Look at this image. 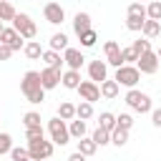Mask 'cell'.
<instances>
[{
    "label": "cell",
    "instance_id": "cell-10",
    "mask_svg": "<svg viewBox=\"0 0 161 161\" xmlns=\"http://www.w3.org/2000/svg\"><path fill=\"white\" fill-rule=\"evenodd\" d=\"M78 93H80V101H86V103H96V101L101 98V86H96L93 80H80Z\"/></svg>",
    "mask_w": 161,
    "mask_h": 161
},
{
    "label": "cell",
    "instance_id": "cell-38",
    "mask_svg": "<svg viewBox=\"0 0 161 161\" xmlns=\"http://www.w3.org/2000/svg\"><path fill=\"white\" fill-rule=\"evenodd\" d=\"M13 151V136L10 133H0V156Z\"/></svg>",
    "mask_w": 161,
    "mask_h": 161
},
{
    "label": "cell",
    "instance_id": "cell-11",
    "mask_svg": "<svg viewBox=\"0 0 161 161\" xmlns=\"http://www.w3.org/2000/svg\"><path fill=\"white\" fill-rule=\"evenodd\" d=\"M0 45H5V48H10V50H20V48H25L23 38L18 35L15 28H5V30H3V35H0Z\"/></svg>",
    "mask_w": 161,
    "mask_h": 161
},
{
    "label": "cell",
    "instance_id": "cell-33",
    "mask_svg": "<svg viewBox=\"0 0 161 161\" xmlns=\"http://www.w3.org/2000/svg\"><path fill=\"white\" fill-rule=\"evenodd\" d=\"M111 143H113V146H118V148H121V146H126V143H128V131L116 128V131L111 133Z\"/></svg>",
    "mask_w": 161,
    "mask_h": 161
},
{
    "label": "cell",
    "instance_id": "cell-4",
    "mask_svg": "<svg viewBox=\"0 0 161 161\" xmlns=\"http://www.w3.org/2000/svg\"><path fill=\"white\" fill-rule=\"evenodd\" d=\"M113 80H116L118 86H126V88L131 91V88H136V83L141 80V73H138L136 65H121V68H116Z\"/></svg>",
    "mask_w": 161,
    "mask_h": 161
},
{
    "label": "cell",
    "instance_id": "cell-17",
    "mask_svg": "<svg viewBox=\"0 0 161 161\" xmlns=\"http://www.w3.org/2000/svg\"><path fill=\"white\" fill-rule=\"evenodd\" d=\"M68 48H70V45H68V35H65V33H53V35H50V50H55V53L63 50V53H65Z\"/></svg>",
    "mask_w": 161,
    "mask_h": 161
},
{
    "label": "cell",
    "instance_id": "cell-36",
    "mask_svg": "<svg viewBox=\"0 0 161 161\" xmlns=\"http://www.w3.org/2000/svg\"><path fill=\"white\" fill-rule=\"evenodd\" d=\"M131 48H133L138 55H143V53H151V40H146V38H138V40H133V43H131Z\"/></svg>",
    "mask_w": 161,
    "mask_h": 161
},
{
    "label": "cell",
    "instance_id": "cell-44",
    "mask_svg": "<svg viewBox=\"0 0 161 161\" xmlns=\"http://www.w3.org/2000/svg\"><path fill=\"white\" fill-rule=\"evenodd\" d=\"M3 30H5V23H0V35H3Z\"/></svg>",
    "mask_w": 161,
    "mask_h": 161
},
{
    "label": "cell",
    "instance_id": "cell-32",
    "mask_svg": "<svg viewBox=\"0 0 161 161\" xmlns=\"http://www.w3.org/2000/svg\"><path fill=\"white\" fill-rule=\"evenodd\" d=\"M91 138H93V143H96V146H108V143H111V133H108V131H103V128H96Z\"/></svg>",
    "mask_w": 161,
    "mask_h": 161
},
{
    "label": "cell",
    "instance_id": "cell-45",
    "mask_svg": "<svg viewBox=\"0 0 161 161\" xmlns=\"http://www.w3.org/2000/svg\"><path fill=\"white\" fill-rule=\"evenodd\" d=\"M156 55H158V60H161V45H158V50H156Z\"/></svg>",
    "mask_w": 161,
    "mask_h": 161
},
{
    "label": "cell",
    "instance_id": "cell-37",
    "mask_svg": "<svg viewBox=\"0 0 161 161\" xmlns=\"http://www.w3.org/2000/svg\"><path fill=\"white\" fill-rule=\"evenodd\" d=\"M23 126H25V128L40 126V113H38V111H28V113L23 116Z\"/></svg>",
    "mask_w": 161,
    "mask_h": 161
},
{
    "label": "cell",
    "instance_id": "cell-19",
    "mask_svg": "<svg viewBox=\"0 0 161 161\" xmlns=\"http://www.w3.org/2000/svg\"><path fill=\"white\" fill-rule=\"evenodd\" d=\"M98 128H103V131L113 133V131H116V116H113L111 111H103V113L98 116Z\"/></svg>",
    "mask_w": 161,
    "mask_h": 161
},
{
    "label": "cell",
    "instance_id": "cell-2",
    "mask_svg": "<svg viewBox=\"0 0 161 161\" xmlns=\"http://www.w3.org/2000/svg\"><path fill=\"white\" fill-rule=\"evenodd\" d=\"M13 28L18 30V35L23 38V40H33L35 35H38V25L33 23V18L28 15V13H18L15 15V20H13Z\"/></svg>",
    "mask_w": 161,
    "mask_h": 161
},
{
    "label": "cell",
    "instance_id": "cell-31",
    "mask_svg": "<svg viewBox=\"0 0 161 161\" xmlns=\"http://www.w3.org/2000/svg\"><path fill=\"white\" fill-rule=\"evenodd\" d=\"M25 138H28V143H33V141H43V138H45V131H43V126L25 128Z\"/></svg>",
    "mask_w": 161,
    "mask_h": 161
},
{
    "label": "cell",
    "instance_id": "cell-35",
    "mask_svg": "<svg viewBox=\"0 0 161 161\" xmlns=\"http://www.w3.org/2000/svg\"><path fill=\"white\" fill-rule=\"evenodd\" d=\"M131 126H133V116H131V113H118V116H116V128L131 131Z\"/></svg>",
    "mask_w": 161,
    "mask_h": 161
},
{
    "label": "cell",
    "instance_id": "cell-8",
    "mask_svg": "<svg viewBox=\"0 0 161 161\" xmlns=\"http://www.w3.org/2000/svg\"><path fill=\"white\" fill-rule=\"evenodd\" d=\"M103 50H106V65H113V68H121V65H123L121 48H118L116 40H106V43H103Z\"/></svg>",
    "mask_w": 161,
    "mask_h": 161
},
{
    "label": "cell",
    "instance_id": "cell-16",
    "mask_svg": "<svg viewBox=\"0 0 161 161\" xmlns=\"http://www.w3.org/2000/svg\"><path fill=\"white\" fill-rule=\"evenodd\" d=\"M60 83H63V88H68V91H78V86H80V73H78V70H65L63 78H60Z\"/></svg>",
    "mask_w": 161,
    "mask_h": 161
},
{
    "label": "cell",
    "instance_id": "cell-46",
    "mask_svg": "<svg viewBox=\"0 0 161 161\" xmlns=\"http://www.w3.org/2000/svg\"><path fill=\"white\" fill-rule=\"evenodd\" d=\"M23 161H30V158H23Z\"/></svg>",
    "mask_w": 161,
    "mask_h": 161
},
{
    "label": "cell",
    "instance_id": "cell-43",
    "mask_svg": "<svg viewBox=\"0 0 161 161\" xmlns=\"http://www.w3.org/2000/svg\"><path fill=\"white\" fill-rule=\"evenodd\" d=\"M68 161H88V158H86L83 153H78V151H75V153H70V156H68Z\"/></svg>",
    "mask_w": 161,
    "mask_h": 161
},
{
    "label": "cell",
    "instance_id": "cell-42",
    "mask_svg": "<svg viewBox=\"0 0 161 161\" xmlns=\"http://www.w3.org/2000/svg\"><path fill=\"white\" fill-rule=\"evenodd\" d=\"M10 55H13V50L5 48V45H0V60H10Z\"/></svg>",
    "mask_w": 161,
    "mask_h": 161
},
{
    "label": "cell",
    "instance_id": "cell-26",
    "mask_svg": "<svg viewBox=\"0 0 161 161\" xmlns=\"http://www.w3.org/2000/svg\"><path fill=\"white\" fill-rule=\"evenodd\" d=\"M96 151H98V146L93 143V138H80V141H78V153H83L86 158L93 156Z\"/></svg>",
    "mask_w": 161,
    "mask_h": 161
},
{
    "label": "cell",
    "instance_id": "cell-20",
    "mask_svg": "<svg viewBox=\"0 0 161 161\" xmlns=\"http://www.w3.org/2000/svg\"><path fill=\"white\" fill-rule=\"evenodd\" d=\"M23 53H25V58H30V60H38V58H43V48H40V43L38 40H30V43H25V48H23Z\"/></svg>",
    "mask_w": 161,
    "mask_h": 161
},
{
    "label": "cell",
    "instance_id": "cell-24",
    "mask_svg": "<svg viewBox=\"0 0 161 161\" xmlns=\"http://www.w3.org/2000/svg\"><path fill=\"white\" fill-rule=\"evenodd\" d=\"M15 15H18V10H15V5H10V3H5V0H0V23H13L15 20Z\"/></svg>",
    "mask_w": 161,
    "mask_h": 161
},
{
    "label": "cell",
    "instance_id": "cell-6",
    "mask_svg": "<svg viewBox=\"0 0 161 161\" xmlns=\"http://www.w3.org/2000/svg\"><path fill=\"white\" fill-rule=\"evenodd\" d=\"M53 148H55L53 141H45V138L33 141V143H28V156H30V161H45L53 156Z\"/></svg>",
    "mask_w": 161,
    "mask_h": 161
},
{
    "label": "cell",
    "instance_id": "cell-7",
    "mask_svg": "<svg viewBox=\"0 0 161 161\" xmlns=\"http://www.w3.org/2000/svg\"><path fill=\"white\" fill-rule=\"evenodd\" d=\"M43 18L50 23V25H60L65 20V10L60 3H45L43 5Z\"/></svg>",
    "mask_w": 161,
    "mask_h": 161
},
{
    "label": "cell",
    "instance_id": "cell-29",
    "mask_svg": "<svg viewBox=\"0 0 161 161\" xmlns=\"http://www.w3.org/2000/svg\"><path fill=\"white\" fill-rule=\"evenodd\" d=\"M121 58H123V65H136L141 55H138V53L128 45V48H121Z\"/></svg>",
    "mask_w": 161,
    "mask_h": 161
},
{
    "label": "cell",
    "instance_id": "cell-13",
    "mask_svg": "<svg viewBox=\"0 0 161 161\" xmlns=\"http://www.w3.org/2000/svg\"><path fill=\"white\" fill-rule=\"evenodd\" d=\"M60 78H63V73H60V70H55V68H43V70H40L43 91H53V88H58Z\"/></svg>",
    "mask_w": 161,
    "mask_h": 161
},
{
    "label": "cell",
    "instance_id": "cell-14",
    "mask_svg": "<svg viewBox=\"0 0 161 161\" xmlns=\"http://www.w3.org/2000/svg\"><path fill=\"white\" fill-rule=\"evenodd\" d=\"M83 53L78 50V48H68L65 53H63V63L68 65V70H80V65H83Z\"/></svg>",
    "mask_w": 161,
    "mask_h": 161
},
{
    "label": "cell",
    "instance_id": "cell-39",
    "mask_svg": "<svg viewBox=\"0 0 161 161\" xmlns=\"http://www.w3.org/2000/svg\"><path fill=\"white\" fill-rule=\"evenodd\" d=\"M128 15L146 18V5H141V3H131V5H128ZM146 20H148V18H146Z\"/></svg>",
    "mask_w": 161,
    "mask_h": 161
},
{
    "label": "cell",
    "instance_id": "cell-34",
    "mask_svg": "<svg viewBox=\"0 0 161 161\" xmlns=\"http://www.w3.org/2000/svg\"><path fill=\"white\" fill-rule=\"evenodd\" d=\"M78 40H80V48H93L96 40H98V33H96V30H88V33L78 35Z\"/></svg>",
    "mask_w": 161,
    "mask_h": 161
},
{
    "label": "cell",
    "instance_id": "cell-40",
    "mask_svg": "<svg viewBox=\"0 0 161 161\" xmlns=\"http://www.w3.org/2000/svg\"><path fill=\"white\" fill-rule=\"evenodd\" d=\"M10 156H13V161H23V158H30V156H28V148H23V146H13Z\"/></svg>",
    "mask_w": 161,
    "mask_h": 161
},
{
    "label": "cell",
    "instance_id": "cell-1",
    "mask_svg": "<svg viewBox=\"0 0 161 161\" xmlns=\"http://www.w3.org/2000/svg\"><path fill=\"white\" fill-rule=\"evenodd\" d=\"M20 91L23 96L28 98V103H43L45 101V91H43V83H40V70H28L20 80Z\"/></svg>",
    "mask_w": 161,
    "mask_h": 161
},
{
    "label": "cell",
    "instance_id": "cell-28",
    "mask_svg": "<svg viewBox=\"0 0 161 161\" xmlns=\"http://www.w3.org/2000/svg\"><path fill=\"white\" fill-rule=\"evenodd\" d=\"M143 23H146V18H136V15H126V28H128L131 33H141V30H143Z\"/></svg>",
    "mask_w": 161,
    "mask_h": 161
},
{
    "label": "cell",
    "instance_id": "cell-15",
    "mask_svg": "<svg viewBox=\"0 0 161 161\" xmlns=\"http://www.w3.org/2000/svg\"><path fill=\"white\" fill-rule=\"evenodd\" d=\"M88 30H93L91 15H88V13H75V18H73V33H75V35H83V33H88Z\"/></svg>",
    "mask_w": 161,
    "mask_h": 161
},
{
    "label": "cell",
    "instance_id": "cell-27",
    "mask_svg": "<svg viewBox=\"0 0 161 161\" xmlns=\"http://www.w3.org/2000/svg\"><path fill=\"white\" fill-rule=\"evenodd\" d=\"M93 116V103H86V101H80L78 106H75V118H80V121H88Z\"/></svg>",
    "mask_w": 161,
    "mask_h": 161
},
{
    "label": "cell",
    "instance_id": "cell-23",
    "mask_svg": "<svg viewBox=\"0 0 161 161\" xmlns=\"http://www.w3.org/2000/svg\"><path fill=\"white\" fill-rule=\"evenodd\" d=\"M68 131H70V138H78V141H80V138H86V131H88V128H86V121L75 118V121L68 123Z\"/></svg>",
    "mask_w": 161,
    "mask_h": 161
},
{
    "label": "cell",
    "instance_id": "cell-41",
    "mask_svg": "<svg viewBox=\"0 0 161 161\" xmlns=\"http://www.w3.org/2000/svg\"><path fill=\"white\" fill-rule=\"evenodd\" d=\"M151 123H153L156 128H161V108H153V111H151Z\"/></svg>",
    "mask_w": 161,
    "mask_h": 161
},
{
    "label": "cell",
    "instance_id": "cell-5",
    "mask_svg": "<svg viewBox=\"0 0 161 161\" xmlns=\"http://www.w3.org/2000/svg\"><path fill=\"white\" fill-rule=\"evenodd\" d=\"M126 103L136 111V113H151L153 111V106H151V98L146 96V93H141L138 88H131L128 93H126Z\"/></svg>",
    "mask_w": 161,
    "mask_h": 161
},
{
    "label": "cell",
    "instance_id": "cell-21",
    "mask_svg": "<svg viewBox=\"0 0 161 161\" xmlns=\"http://www.w3.org/2000/svg\"><path fill=\"white\" fill-rule=\"evenodd\" d=\"M43 60H45V68L60 70V65H63V55L55 53V50H45V53H43Z\"/></svg>",
    "mask_w": 161,
    "mask_h": 161
},
{
    "label": "cell",
    "instance_id": "cell-25",
    "mask_svg": "<svg viewBox=\"0 0 161 161\" xmlns=\"http://www.w3.org/2000/svg\"><path fill=\"white\" fill-rule=\"evenodd\" d=\"M141 33H143V38H146V40H151V38H156V35L161 33V23H156V20H146Z\"/></svg>",
    "mask_w": 161,
    "mask_h": 161
},
{
    "label": "cell",
    "instance_id": "cell-30",
    "mask_svg": "<svg viewBox=\"0 0 161 161\" xmlns=\"http://www.w3.org/2000/svg\"><path fill=\"white\" fill-rule=\"evenodd\" d=\"M146 18H148V20L161 23V3H158V0H153V3H148V5H146Z\"/></svg>",
    "mask_w": 161,
    "mask_h": 161
},
{
    "label": "cell",
    "instance_id": "cell-18",
    "mask_svg": "<svg viewBox=\"0 0 161 161\" xmlns=\"http://www.w3.org/2000/svg\"><path fill=\"white\" fill-rule=\"evenodd\" d=\"M58 118H60V121H65V123L75 121V106H73L70 101H63V103L58 106Z\"/></svg>",
    "mask_w": 161,
    "mask_h": 161
},
{
    "label": "cell",
    "instance_id": "cell-12",
    "mask_svg": "<svg viewBox=\"0 0 161 161\" xmlns=\"http://www.w3.org/2000/svg\"><path fill=\"white\" fill-rule=\"evenodd\" d=\"M88 75H91V80L98 86V83L108 80V65H106L103 60H91V63H88Z\"/></svg>",
    "mask_w": 161,
    "mask_h": 161
},
{
    "label": "cell",
    "instance_id": "cell-22",
    "mask_svg": "<svg viewBox=\"0 0 161 161\" xmlns=\"http://www.w3.org/2000/svg\"><path fill=\"white\" fill-rule=\"evenodd\" d=\"M118 91H121V86H118L113 78H108V80L101 83V96H103V98H116Z\"/></svg>",
    "mask_w": 161,
    "mask_h": 161
},
{
    "label": "cell",
    "instance_id": "cell-3",
    "mask_svg": "<svg viewBox=\"0 0 161 161\" xmlns=\"http://www.w3.org/2000/svg\"><path fill=\"white\" fill-rule=\"evenodd\" d=\"M48 133H50V141H53L55 146H65V143L70 141V131H68V123H65V121H60L58 116L48 121Z\"/></svg>",
    "mask_w": 161,
    "mask_h": 161
},
{
    "label": "cell",
    "instance_id": "cell-9",
    "mask_svg": "<svg viewBox=\"0 0 161 161\" xmlns=\"http://www.w3.org/2000/svg\"><path fill=\"white\" fill-rule=\"evenodd\" d=\"M136 68H138V73H146V75H153L156 70H158V55L151 50V53H143L141 58H138V63H136Z\"/></svg>",
    "mask_w": 161,
    "mask_h": 161
}]
</instances>
